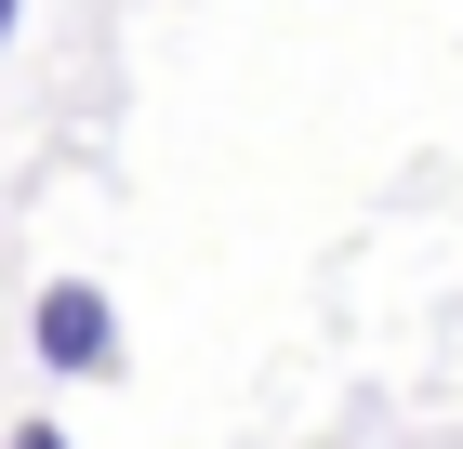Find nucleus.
Returning <instances> with one entry per match:
<instances>
[{
    "mask_svg": "<svg viewBox=\"0 0 463 449\" xmlns=\"http://www.w3.org/2000/svg\"><path fill=\"white\" fill-rule=\"evenodd\" d=\"M27 357L67 370V383H107L119 370V304L93 291V277H53V291L27 304Z\"/></svg>",
    "mask_w": 463,
    "mask_h": 449,
    "instance_id": "1",
    "label": "nucleus"
},
{
    "mask_svg": "<svg viewBox=\"0 0 463 449\" xmlns=\"http://www.w3.org/2000/svg\"><path fill=\"white\" fill-rule=\"evenodd\" d=\"M0 27H14V0H0Z\"/></svg>",
    "mask_w": 463,
    "mask_h": 449,
    "instance_id": "3",
    "label": "nucleus"
},
{
    "mask_svg": "<svg viewBox=\"0 0 463 449\" xmlns=\"http://www.w3.org/2000/svg\"><path fill=\"white\" fill-rule=\"evenodd\" d=\"M0 449H67V423H14V436H0Z\"/></svg>",
    "mask_w": 463,
    "mask_h": 449,
    "instance_id": "2",
    "label": "nucleus"
}]
</instances>
